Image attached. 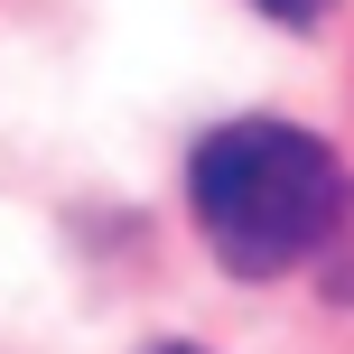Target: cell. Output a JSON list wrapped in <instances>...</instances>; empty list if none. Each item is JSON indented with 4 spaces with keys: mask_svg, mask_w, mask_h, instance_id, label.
<instances>
[{
    "mask_svg": "<svg viewBox=\"0 0 354 354\" xmlns=\"http://www.w3.org/2000/svg\"><path fill=\"white\" fill-rule=\"evenodd\" d=\"M196 233L214 243V261L270 280V270L308 261L326 233L345 224V168L317 131L289 122H224L187 168Z\"/></svg>",
    "mask_w": 354,
    "mask_h": 354,
    "instance_id": "1",
    "label": "cell"
},
{
    "mask_svg": "<svg viewBox=\"0 0 354 354\" xmlns=\"http://www.w3.org/2000/svg\"><path fill=\"white\" fill-rule=\"evenodd\" d=\"M252 10H270V19H280V28H308V19H326V10H336V0H252Z\"/></svg>",
    "mask_w": 354,
    "mask_h": 354,
    "instance_id": "2",
    "label": "cell"
},
{
    "mask_svg": "<svg viewBox=\"0 0 354 354\" xmlns=\"http://www.w3.org/2000/svg\"><path fill=\"white\" fill-rule=\"evenodd\" d=\"M159 354H196V345H159Z\"/></svg>",
    "mask_w": 354,
    "mask_h": 354,
    "instance_id": "3",
    "label": "cell"
}]
</instances>
